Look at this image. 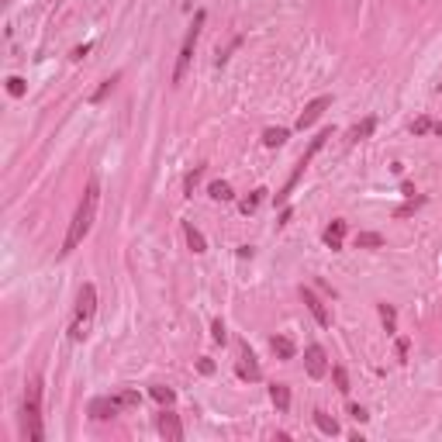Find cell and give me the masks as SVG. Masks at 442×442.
Returning a JSON list of instances; mask_svg holds the SVG:
<instances>
[{
	"mask_svg": "<svg viewBox=\"0 0 442 442\" xmlns=\"http://www.w3.org/2000/svg\"><path fill=\"white\" fill-rule=\"evenodd\" d=\"M97 204H101V183L97 180H90L87 183V190H83V197H80V204H76V215L69 221V228H66V238H62V249H59V256H69L87 235H90V228H94V218H97Z\"/></svg>",
	"mask_w": 442,
	"mask_h": 442,
	"instance_id": "obj_1",
	"label": "cell"
},
{
	"mask_svg": "<svg viewBox=\"0 0 442 442\" xmlns=\"http://www.w3.org/2000/svg\"><path fill=\"white\" fill-rule=\"evenodd\" d=\"M21 429L28 442L45 439V425H42V377H31L24 384V404H21Z\"/></svg>",
	"mask_w": 442,
	"mask_h": 442,
	"instance_id": "obj_2",
	"label": "cell"
},
{
	"mask_svg": "<svg viewBox=\"0 0 442 442\" xmlns=\"http://www.w3.org/2000/svg\"><path fill=\"white\" fill-rule=\"evenodd\" d=\"M97 318V287L83 283L76 294V308H73V322H69V342H83Z\"/></svg>",
	"mask_w": 442,
	"mask_h": 442,
	"instance_id": "obj_3",
	"label": "cell"
},
{
	"mask_svg": "<svg viewBox=\"0 0 442 442\" xmlns=\"http://www.w3.org/2000/svg\"><path fill=\"white\" fill-rule=\"evenodd\" d=\"M329 138H332V131H318V135L311 138V145H308V152H304V156L297 159V166H294V173H290V176H287V183L280 187V194H276V204H287V201H290V194H294V187L301 183V176H304V169L311 166V159H315V156L322 152V145H325Z\"/></svg>",
	"mask_w": 442,
	"mask_h": 442,
	"instance_id": "obj_4",
	"label": "cell"
},
{
	"mask_svg": "<svg viewBox=\"0 0 442 442\" xmlns=\"http://www.w3.org/2000/svg\"><path fill=\"white\" fill-rule=\"evenodd\" d=\"M204 21H208V14H204V10H197V14H194V24H190V31H187V38H183V45H180V55H176L173 87H180V83H183V76H187V69H190V62H194V49H197V38H201Z\"/></svg>",
	"mask_w": 442,
	"mask_h": 442,
	"instance_id": "obj_5",
	"label": "cell"
},
{
	"mask_svg": "<svg viewBox=\"0 0 442 442\" xmlns=\"http://www.w3.org/2000/svg\"><path fill=\"white\" fill-rule=\"evenodd\" d=\"M304 370H308L311 380H322V377L329 373V352H325L318 342H311V345L304 349Z\"/></svg>",
	"mask_w": 442,
	"mask_h": 442,
	"instance_id": "obj_6",
	"label": "cell"
},
{
	"mask_svg": "<svg viewBox=\"0 0 442 442\" xmlns=\"http://www.w3.org/2000/svg\"><path fill=\"white\" fill-rule=\"evenodd\" d=\"M156 432H159L163 439H169V442H183V436H187V432H183L180 415H176V411H166V408L156 415Z\"/></svg>",
	"mask_w": 442,
	"mask_h": 442,
	"instance_id": "obj_7",
	"label": "cell"
},
{
	"mask_svg": "<svg viewBox=\"0 0 442 442\" xmlns=\"http://www.w3.org/2000/svg\"><path fill=\"white\" fill-rule=\"evenodd\" d=\"M235 373L242 377V380H263V366H259V359H256V352L249 349V345H242L238 349V363H235Z\"/></svg>",
	"mask_w": 442,
	"mask_h": 442,
	"instance_id": "obj_8",
	"label": "cell"
},
{
	"mask_svg": "<svg viewBox=\"0 0 442 442\" xmlns=\"http://www.w3.org/2000/svg\"><path fill=\"white\" fill-rule=\"evenodd\" d=\"M301 301L308 304V311L315 315V322H318L322 329H329V325H332V315H329V308H325V301H322V297H318V294H315L311 287H301Z\"/></svg>",
	"mask_w": 442,
	"mask_h": 442,
	"instance_id": "obj_9",
	"label": "cell"
},
{
	"mask_svg": "<svg viewBox=\"0 0 442 442\" xmlns=\"http://www.w3.org/2000/svg\"><path fill=\"white\" fill-rule=\"evenodd\" d=\"M329 108H332V97H329V94L315 97L308 108L301 110V117H297V128H301V131H304V128H311V124H315V121H318V117H322V114H325Z\"/></svg>",
	"mask_w": 442,
	"mask_h": 442,
	"instance_id": "obj_10",
	"label": "cell"
},
{
	"mask_svg": "<svg viewBox=\"0 0 442 442\" xmlns=\"http://www.w3.org/2000/svg\"><path fill=\"white\" fill-rule=\"evenodd\" d=\"M121 411V404L114 401V397H94L90 401V418L94 422H108V418H114Z\"/></svg>",
	"mask_w": 442,
	"mask_h": 442,
	"instance_id": "obj_11",
	"label": "cell"
},
{
	"mask_svg": "<svg viewBox=\"0 0 442 442\" xmlns=\"http://www.w3.org/2000/svg\"><path fill=\"white\" fill-rule=\"evenodd\" d=\"M345 231H349V224H345V221L342 218H335L329 224V228H325V231H322V238H325V245H329L332 252H342V242H345Z\"/></svg>",
	"mask_w": 442,
	"mask_h": 442,
	"instance_id": "obj_12",
	"label": "cell"
},
{
	"mask_svg": "<svg viewBox=\"0 0 442 442\" xmlns=\"http://www.w3.org/2000/svg\"><path fill=\"white\" fill-rule=\"evenodd\" d=\"M270 349H273L276 359H283V363L297 356V345H294V338H290V335H273V338H270Z\"/></svg>",
	"mask_w": 442,
	"mask_h": 442,
	"instance_id": "obj_13",
	"label": "cell"
},
{
	"mask_svg": "<svg viewBox=\"0 0 442 442\" xmlns=\"http://www.w3.org/2000/svg\"><path fill=\"white\" fill-rule=\"evenodd\" d=\"M183 235H187V245H190V252H208V242H204V235L194 228V221H183Z\"/></svg>",
	"mask_w": 442,
	"mask_h": 442,
	"instance_id": "obj_14",
	"label": "cell"
},
{
	"mask_svg": "<svg viewBox=\"0 0 442 442\" xmlns=\"http://www.w3.org/2000/svg\"><path fill=\"white\" fill-rule=\"evenodd\" d=\"M270 401L276 404L280 415H287V411H290V387L287 384H270Z\"/></svg>",
	"mask_w": 442,
	"mask_h": 442,
	"instance_id": "obj_15",
	"label": "cell"
},
{
	"mask_svg": "<svg viewBox=\"0 0 442 442\" xmlns=\"http://www.w3.org/2000/svg\"><path fill=\"white\" fill-rule=\"evenodd\" d=\"M373 128H377V117H363V121L349 131V142H363V138H370V135H373Z\"/></svg>",
	"mask_w": 442,
	"mask_h": 442,
	"instance_id": "obj_16",
	"label": "cell"
},
{
	"mask_svg": "<svg viewBox=\"0 0 442 442\" xmlns=\"http://www.w3.org/2000/svg\"><path fill=\"white\" fill-rule=\"evenodd\" d=\"M287 138H290V131H287V128H266V131H263V145H266V149L283 145Z\"/></svg>",
	"mask_w": 442,
	"mask_h": 442,
	"instance_id": "obj_17",
	"label": "cell"
},
{
	"mask_svg": "<svg viewBox=\"0 0 442 442\" xmlns=\"http://www.w3.org/2000/svg\"><path fill=\"white\" fill-rule=\"evenodd\" d=\"M204 169H208V166H204V163H197L194 169H190V173H187V176H183V194H187V197H194V187L201 183Z\"/></svg>",
	"mask_w": 442,
	"mask_h": 442,
	"instance_id": "obj_18",
	"label": "cell"
},
{
	"mask_svg": "<svg viewBox=\"0 0 442 442\" xmlns=\"http://www.w3.org/2000/svg\"><path fill=\"white\" fill-rule=\"evenodd\" d=\"M311 418H315V425H318V432H325V436H338V422H335V418H329L325 411H315Z\"/></svg>",
	"mask_w": 442,
	"mask_h": 442,
	"instance_id": "obj_19",
	"label": "cell"
},
{
	"mask_svg": "<svg viewBox=\"0 0 442 442\" xmlns=\"http://www.w3.org/2000/svg\"><path fill=\"white\" fill-rule=\"evenodd\" d=\"M263 197H266V190H263V187H259V190H252L249 197H242V204H238V208H242V215H252V211L263 204Z\"/></svg>",
	"mask_w": 442,
	"mask_h": 442,
	"instance_id": "obj_20",
	"label": "cell"
},
{
	"mask_svg": "<svg viewBox=\"0 0 442 442\" xmlns=\"http://www.w3.org/2000/svg\"><path fill=\"white\" fill-rule=\"evenodd\" d=\"M356 245H359V249H380V245H384V235H377V231H359V235H356Z\"/></svg>",
	"mask_w": 442,
	"mask_h": 442,
	"instance_id": "obj_21",
	"label": "cell"
},
{
	"mask_svg": "<svg viewBox=\"0 0 442 442\" xmlns=\"http://www.w3.org/2000/svg\"><path fill=\"white\" fill-rule=\"evenodd\" d=\"M208 194H211L215 201H231V197H235V194H231V183H224V180L208 183Z\"/></svg>",
	"mask_w": 442,
	"mask_h": 442,
	"instance_id": "obj_22",
	"label": "cell"
},
{
	"mask_svg": "<svg viewBox=\"0 0 442 442\" xmlns=\"http://www.w3.org/2000/svg\"><path fill=\"white\" fill-rule=\"evenodd\" d=\"M117 80H121V73H114V76H108V80H104V83H101V87H97V94H94V97H90V104H101V101H104V97H108L110 90H114V87H117Z\"/></svg>",
	"mask_w": 442,
	"mask_h": 442,
	"instance_id": "obj_23",
	"label": "cell"
},
{
	"mask_svg": "<svg viewBox=\"0 0 442 442\" xmlns=\"http://www.w3.org/2000/svg\"><path fill=\"white\" fill-rule=\"evenodd\" d=\"M377 311H380V318H384L387 335H394V332H397V311H394V304H380Z\"/></svg>",
	"mask_w": 442,
	"mask_h": 442,
	"instance_id": "obj_24",
	"label": "cell"
},
{
	"mask_svg": "<svg viewBox=\"0 0 442 442\" xmlns=\"http://www.w3.org/2000/svg\"><path fill=\"white\" fill-rule=\"evenodd\" d=\"M149 394H152L159 404H173V401H176V390H173V387H163V384L149 387Z\"/></svg>",
	"mask_w": 442,
	"mask_h": 442,
	"instance_id": "obj_25",
	"label": "cell"
},
{
	"mask_svg": "<svg viewBox=\"0 0 442 442\" xmlns=\"http://www.w3.org/2000/svg\"><path fill=\"white\" fill-rule=\"evenodd\" d=\"M432 124H436V121H432L429 114H422L418 121H411V135H415V138H422V135H429V131H432Z\"/></svg>",
	"mask_w": 442,
	"mask_h": 442,
	"instance_id": "obj_26",
	"label": "cell"
},
{
	"mask_svg": "<svg viewBox=\"0 0 442 442\" xmlns=\"http://www.w3.org/2000/svg\"><path fill=\"white\" fill-rule=\"evenodd\" d=\"M114 401H117L121 408H138L142 394H138V390H121V394H114Z\"/></svg>",
	"mask_w": 442,
	"mask_h": 442,
	"instance_id": "obj_27",
	"label": "cell"
},
{
	"mask_svg": "<svg viewBox=\"0 0 442 442\" xmlns=\"http://www.w3.org/2000/svg\"><path fill=\"white\" fill-rule=\"evenodd\" d=\"M332 377H335L338 394H349V373H345V366H332Z\"/></svg>",
	"mask_w": 442,
	"mask_h": 442,
	"instance_id": "obj_28",
	"label": "cell"
},
{
	"mask_svg": "<svg viewBox=\"0 0 442 442\" xmlns=\"http://www.w3.org/2000/svg\"><path fill=\"white\" fill-rule=\"evenodd\" d=\"M7 94L10 97H24V80L21 76H7Z\"/></svg>",
	"mask_w": 442,
	"mask_h": 442,
	"instance_id": "obj_29",
	"label": "cell"
},
{
	"mask_svg": "<svg viewBox=\"0 0 442 442\" xmlns=\"http://www.w3.org/2000/svg\"><path fill=\"white\" fill-rule=\"evenodd\" d=\"M211 338H215V342H221V345L228 342V332H224V322H221V318L211 325Z\"/></svg>",
	"mask_w": 442,
	"mask_h": 442,
	"instance_id": "obj_30",
	"label": "cell"
},
{
	"mask_svg": "<svg viewBox=\"0 0 442 442\" xmlns=\"http://www.w3.org/2000/svg\"><path fill=\"white\" fill-rule=\"evenodd\" d=\"M349 415L356 418V422H366L370 415H366V408H359V404H349Z\"/></svg>",
	"mask_w": 442,
	"mask_h": 442,
	"instance_id": "obj_31",
	"label": "cell"
},
{
	"mask_svg": "<svg viewBox=\"0 0 442 442\" xmlns=\"http://www.w3.org/2000/svg\"><path fill=\"white\" fill-rule=\"evenodd\" d=\"M197 370H201V373H215V363H211L208 356H201V359H197Z\"/></svg>",
	"mask_w": 442,
	"mask_h": 442,
	"instance_id": "obj_32",
	"label": "cell"
},
{
	"mask_svg": "<svg viewBox=\"0 0 442 442\" xmlns=\"http://www.w3.org/2000/svg\"><path fill=\"white\" fill-rule=\"evenodd\" d=\"M238 259H252V245H238Z\"/></svg>",
	"mask_w": 442,
	"mask_h": 442,
	"instance_id": "obj_33",
	"label": "cell"
},
{
	"mask_svg": "<svg viewBox=\"0 0 442 442\" xmlns=\"http://www.w3.org/2000/svg\"><path fill=\"white\" fill-rule=\"evenodd\" d=\"M287 221H290V208H287V204H283V215H280V221H276V228H283V224H287Z\"/></svg>",
	"mask_w": 442,
	"mask_h": 442,
	"instance_id": "obj_34",
	"label": "cell"
},
{
	"mask_svg": "<svg viewBox=\"0 0 442 442\" xmlns=\"http://www.w3.org/2000/svg\"><path fill=\"white\" fill-rule=\"evenodd\" d=\"M397 356H401V359L408 356V342H404V338H397Z\"/></svg>",
	"mask_w": 442,
	"mask_h": 442,
	"instance_id": "obj_35",
	"label": "cell"
},
{
	"mask_svg": "<svg viewBox=\"0 0 442 442\" xmlns=\"http://www.w3.org/2000/svg\"><path fill=\"white\" fill-rule=\"evenodd\" d=\"M87 52H90V45H80V49H73V59H83Z\"/></svg>",
	"mask_w": 442,
	"mask_h": 442,
	"instance_id": "obj_36",
	"label": "cell"
},
{
	"mask_svg": "<svg viewBox=\"0 0 442 442\" xmlns=\"http://www.w3.org/2000/svg\"><path fill=\"white\" fill-rule=\"evenodd\" d=\"M432 131H436V135H442V121H436V124H432Z\"/></svg>",
	"mask_w": 442,
	"mask_h": 442,
	"instance_id": "obj_37",
	"label": "cell"
}]
</instances>
